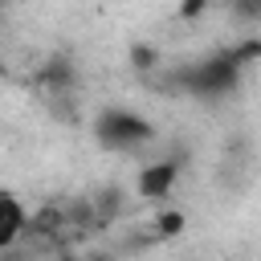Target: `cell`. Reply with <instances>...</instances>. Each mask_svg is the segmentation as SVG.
I'll return each mask as SVG.
<instances>
[{"mask_svg": "<svg viewBox=\"0 0 261 261\" xmlns=\"http://www.w3.org/2000/svg\"><path fill=\"white\" fill-rule=\"evenodd\" d=\"M261 57V41H249V45H237V49H224V53H212L188 69H179V86L196 98H224L237 90L245 65Z\"/></svg>", "mask_w": 261, "mask_h": 261, "instance_id": "6da1fadb", "label": "cell"}, {"mask_svg": "<svg viewBox=\"0 0 261 261\" xmlns=\"http://www.w3.org/2000/svg\"><path fill=\"white\" fill-rule=\"evenodd\" d=\"M94 139L106 151H139L155 139V122L130 106H102L94 118Z\"/></svg>", "mask_w": 261, "mask_h": 261, "instance_id": "7a4b0ae2", "label": "cell"}, {"mask_svg": "<svg viewBox=\"0 0 261 261\" xmlns=\"http://www.w3.org/2000/svg\"><path fill=\"white\" fill-rule=\"evenodd\" d=\"M175 179H179V159H155V163H143V167H139V192H143L147 200L171 196Z\"/></svg>", "mask_w": 261, "mask_h": 261, "instance_id": "3957f363", "label": "cell"}, {"mask_svg": "<svg viewBox=\"0 0 261 261\" xmlns=\"http://www.w3.org/2000/svg\"><path fill=\"white\" fill-rule=\"evenodd\" d=\"M29 224H33V216L20 204V196L16 192H0V249H12L29 232Z\"/></svg>", "mask_w": 261, "mask_h": 261, "instance_id": "277c9868", "label": "cell"}, {"mask_svg": "<svg viewBox=\"0 0 261 261\" xmlns=\"http://www.w3.org/2000/svg\"><path fill=\"white\" fill-rule=\"evenodd\" d=\"M232 16L245 20V24H261V0H228Z\"/></svg>", "mask_w": 261, "mask_h": 261, "instance_id": "5b68a950", "label": "cell"}, {"mask_svg": "<svg viewBox=\"0 0 261 261\" xmlns=\"http://www.w3.org/2000/svg\"><path fill=\"white\" fill-rule=\"evenodd\" d=\"M179 224H184V216H179V212H171V216H159V228H163V232H179Z\"/></svg>", "mask_w": 261, "mask_h": 261, "instance_id": "8992f818", "label": "cell"}, {"mask_svg": "<svg viewBox=\"0 0 261 261\" xmlns=\"http://www.w3.org/2000/svg\"><path fill=\"white\" fill-rule=\"evenodd\" d=\"M200 8H204V0H188L184 4V12H200Z\"/></svg>", "mask_w": 261, "mask_h": 261, "instance_id": "52a82bcc", "label": "cell"}]
</instances>
